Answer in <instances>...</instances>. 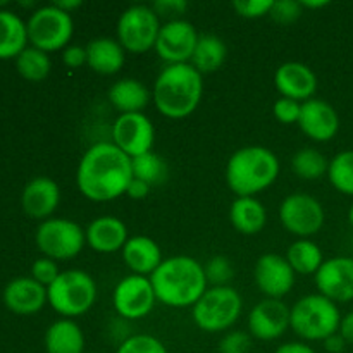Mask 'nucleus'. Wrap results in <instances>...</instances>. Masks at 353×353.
<instances>
[{"mask_svg":"<svg viewBox=\"0 0 353 353\" xmlns=\"http://www.w3.org/2000/svg\"><path fill=\"white\" fill-rule=\"evenodd\" d=\"M133 179L131 157L112 141H99L83 154L76 171V183L83 195L93 202H110L126 195Z\"/></svg>","mask_w":353,"mask_h":353,"instance_id":"1","label":"nucleus"},{"mask_svg":"<svg viewBox=\"0 0 353 353\" xmlns=\"http://www.w3.org/2000/svg\"><path fill=\"white\" fill-rule=\"evenodd\" d=\"M157 302L172 309L193 307L207 292L205 268L188 255H174L162 261L150 276Z\"/></svg>","mask_w":353,"mask_h":353,"instance_id":"2","label":"nucleus"},{"mask_svg":"<svg viewBox=\"0 0 353 353\" xmlns=\"http://www.w3.org/2000/svg\"><path fill=\"white\" fill-rule=\"evenodd\" d=\"M202 93V74L192 64H168L155 79L152 99L162 116L185 119L195 112Z\"/></svg>","mask_w":353,"mask_h":353,"instance_id":"3","label":"nucleus"},{"mask_svg":"<svg viewBox=\"0 0 353 353\" xmlns=\"http://www.w3.org/2000/svg\"><path fill=\"white\" fill-rule=\"evenodd\" d=\"M279 161L272 150L259 145L240 148L226 165V183L238 196H254L278 179Z\"/></svg>","mask_w":353,"mask_h":353,"instance_id":"4","label":"nucleus"},{"mask_svg":"<svg viewBox=\"0 0 353 353\" xmlns=\"http://www.w3.org/2000/svg\"><path fill=\"white\" fill-rule=\"evenodd\" d=\"M341 312L321 293L305 295L290 309V327L305 341H324L340 331Z\"/></svg>","mask_w":353,"mask_h":353,"instance_id":"5","label":"nucleus"},{"mask_svg":"<svg viewBox=\"0 0 353 353\" xmlns=\"http://www.w3.org/2000/svg\"><path fill=\"white\" fill-rule=\"evenodd\" d=\"M48 303L64 317H78L88 312L97 300L95 279L81 269L61 272L47 288Z\"/></svg>","mask_w":353,"mask_h":353,"instance_id":"6","label":"nucleus"},{"mask_svg":"<svg viewBox=\"0 0 353 353\" xmlns=\"http://www.w3.org/2000/svg\"><path fill=\"white\" fill-rule=\"evenodd\" d=\"M243 300L234 288L228 286H212L200 296L199 302L192 307V317L196 327L205 333L226 331L240 319Z\"/></svg>","mask_w":353,"mask_h":353,"instance_id":"7","label":"nucleus"},{"mask_svg":"<svg viewBox=\"0 0 353 353\" xmlns=\"http://www.w3.org/2000/svg\"><path fill=\"white\" fill-rule=\"evenodd\" d=\"M26 28L30 43L48 54L68 47L74 31V23L71 14L52 3L34 10L28 19Z\"/></svg>","mask_w":353,"mask_h":353,"instance_id":"8","label":"nucleus"},{"mask_svg":"<svg viewBox=\"0 0 353 353\" xmlns=\"http://www.w3.org/2000/svg\"><path fill=\"white\" fill-rule=\"evenodd\" d=\"M162 24L152 6H131L117 21V41L131 54H145L155 48Z\"/></svg>","mask_w":353,"mask_h":353,"instance_id":"9","label":"nucleus"},{"mask_svg":"<svg viewBox=\"0 0 353 353\" xmlns=\"http://www.w3.org/2000/svg\"><path fill=\"white\" fill-rule=\"evenodd\" d=\"M86 233L78 223L69 219H47L38 226L37 245L45 257L52 261H68L81 254Z\"/></svg>","mask_w":353,"mask_h":353,"instance_id":"10","label":"nucleus"},{"mask_svg":"<svg viewBox=\"0 0 353 353\" xmlns=\"http://www.w3.org/2000/svg\"><path fill=\"white\" fill-rule=\"evenodd\" d=\"M324 217L319 200L307 193H292L279 205V221L286 231L300 240L316 234L323 228Z\"/></svg>","mask_w":353,"mask_h":353,"instance_id":"11","label":"nucleus"},{"mask_svg":"<svg viewBox=\"0 0 353 353\" xmlns=\"http://www.w3.org/2000/svg\"><path fill=\"white\" fill-rule=\"evenodd\" d=\"M112 302L119 317L133 321L147 317L154 310L157 296H155L150 278L131 274L117 283L116 290H114Z\"/></svg>","mask_w":353,"mask_h":353,"instance_id":"12","label":"nucleus"},{"mask_svg":"<svg viewBox=\"0 0 353 353\" xmlns=\"http://www.w3.org/2000/svg\"><path fill=\"white\" fill-rule=\"evenodd\" d=\"M155 130L152 121L143 112L119 114L112 124V143L134 159L152 152Z\"/></svg>","mask_w":353,"mask_h":353,"instance_id":"13","label":"nucleus"},{"mask_svg":"<svg viewBox=\"0 0 353 353\" xmlns=\"http://www.w3.org/2000/svg\"><path fill=\"white\" fill-rule=\"evenodd\" d=\"M199 37L190 21H168L159 31L155 52L168 64H190Z\"/></svg>","mask_w":353,"mask_h":353,"instance_id":"14","label":"nucleus"},{"mask_svg":"<svg viewBox=\"0 0 353 353\" xmlns=\"http://www.w3.org/2000/svg\"><path fill=\"white\" fill-rule=\"evenodd\" d=\"M316 286L321 295L334 303L353 300V257H333L324 261L316 272Z\"/></svg>","mask_w":353,"mask_h":353,"instance_id":"15","label":"nucleus"},{"mask_svg":"<svg viewBox=\"0 0 353 353\" xmlns=\"http://www.w3.org/2000/svg\"><path fill=\"white\" fill-rule=\"evenodd\" d=\"M290 327V309L283 300L265 299L259 302L248 316L250 336L261 341L281 338Z\"/></svg>","mask_w":353,"mask_h":353,"instance_id":"16","label":"nucleus"},{"mask_svg":"<svg viewBox=\"0 0 353 353\" xmlns=\"http://www.w3.org/2000/svg\"><path fill=\"white\" fill-rule=\"evenodd\" d=\"M255 283L257 288L268 299H278L288 295L295 285V271L286 257L278 254H265L255 264Z\"/></svg>","mask_w":353,"mask_h":353,"instance_id":"17","label":"nucleus"},{"mask_svg":"<svg viewBox=\"0 0 353 353\" xmlns=\"http://www.w3.org/2000/svg\"><path fill=\"white\" fill-rule=\"evenodd\" d=\"M296 124L310 140L323 143L336 137L340 130V116L331 103L321 99H310L302 103Z\"/></svg>","mask_w":353,"mask_h":353,"instance_id":"18","label":"nucleus"},{"mask_svg":"<svg viewBox=\"0 0 353 353\" xmlns=\"http://www.w3.org/2000/svg\"><path fill=\"white\" fill-rule=\"evenodd\" d=\"M274 85L285 99L303 103L317 92V76L303 62H285L276 69Z\"/></svg>","mask_w":353,"mask_h":353,"instance_id":"19","label":"nucleus"},{"mask_svg":"<svg viewBox=\"0 0 353 353\" xmlns=\"http://www.w3.org/2000/svg\"><path fill=\"white\" fill-rule=\"evenodd\" d=\"M48 302L47 288L33 278H16L3 290V303L19 316H31L43 309Z\"/></svg>","mask_w":353,"mask_h":353,"instance_id":"20","label":"nucleus"},{"mask_svg":"<svg viewBox=\"0 0 353 353\" xmlns=\"http://www.w3.org/2000/svg\"><path fill=\"white\" fill-rule=\"evenodd\" d=\"M61 202V190L54 179L47 176H38L33 178L23 190L21 203L28 216L34 219H47Z\"/></svg>","mask_w":353,"mask_h":353,"instance_id":"21","label":"nucleus"},{"mask_svg":"<svg viewBox=\"0 0 353 353\" xmlns=\"http://www.w3.org/2000/svg\"><path fill=\"white\" fill-rule=\"evenodd\" d=\"M86 243L99 254H114L123 250L128 238V228L119 217H97L86 228Z\"/></svg>","mask_w":353,"mask_h":353,"instance_id":"22","label":"nucleus"},{"mask_svg":"<svg viewBox=\"0 0 353 353\" xmlns=\"http://www.w3.org/2000/svg\"><path fill=\"white\" fill-rule=\"evenodd\" d=\"M123 261L138 276H152L162 264V250L152 238L137 234L126 241L123 248Z\"/></svg>","mask_w":353,"mask_h":353,"instance_id":"23","label":"nucleus"},{"mask_svg":"<svg viewBox=\"0 0 353 353\" xmlns=\"http://www.w3.org/2000/svg\"><path fill=\"white\" fill-rule=\"evenodd\" d=\"M124 48L117 40L109 37L95 38L86 45V64L99 74H116L124 65Z\"/></svg>","mask_w":353,"mask_h":353,"instance_id":"24","label":"nucleus"},{"mask_svg":"<svg viewBox=\"0 0 353 353\" xmlns=\"http://www.w3.org/2000/svg\"><path fill=\"white\" fill-rule=\"evenodd\" d=\"M230 221L236 231L247 236L261 233L268 223V212L255 196H238L230 209Z\"/></svg>","mask_w":353,"mask_h":353,"instance_id":"25","label":"nucleus"},{"mask_svg":"<svg viewBox=\"0 0 353 353\" xmlns=\"http://www.w3.org/2000/svg\"><path fill=\"white\" fill-rule=\"evenodd\" d=\"M109 100L119 114H137L148 105L150 92L138 79L124 78L110 86Z\"/></svg>","mask_w":353,"mask_h":353,"instance_id":"26","label":"nucleus"},{"mask_svg":"<svg viewBox=\"0 0 353 353\" xmlns=\"http://www.w3.org/2000/svg\"><path fill=\"white\" fill-rule=\"evenodd\" d=\"M47 353H85V334L71 319L55 321L45 333Z\"/></svg>","mask_w":353,"mask_h":353,"instance_id":"27","label":"nucleus"},{"mask_svg":"<svg viewBox=\"0 0 353 353\" xmlns=\"http://www.w3.org/2000/svg\"><path fill=\"white\" fill-rule=\"evenodd\" d=\"M28 41L26 23L12 10L0 9V59H17Z\"/></svg>","mask_w":353,"mask_h":353,"instance_id":"28","label":"nucleus"},{"mask_svg":"<svg viewBox=\"0 0 353 353\" xmlns=\"http://www.w3.org/2000/svg\"><path fill=\"white\" fill-rule=\"evenodd\" d=\"M226 55L228 47L219 37H216V34H200L190 64L200 74H210V72H216L224 64Z\"/></svg>","mask_w":353,"mask_h":353,"instance_id":"29","label":"nucleus"},{"mask_svg":"<svg viewBox=\"0 0 353 353\" xmlns=\"http://www.w3.org/2000/svg\"><path fill=\"white\" fill-rule=\"evenodd\" d=\"M286 261L290 262L295 274L309 276L316 274L319 268L323 265V252H321L319 245L314 243L312 240L305 238V240H296L295 243L290 245L288 254H286Z\"/></svg>","mask_w":353,"mask_h":353,"instance_id":"30","label":"nucleus"},{"mask_svg":"<svg viewBox=\"0 0 353 353\" xmlns=\"http://www.w3.org/2000/svg\"><path fill=\"white\" fill-rule=\"evenodd\" d=\"M16 68L19 74L28 81H41L52 69V61L47 52L34 47H26L16 59Z\"/></svg>","mask_w":353,"mask_h":353,"instance_id":"31","label":"nucleus"},{"mask_svg":"<svg viewBox=\"0 0 353 353\" xmlns=\"http://www.w3.org/2000/svg\"><path fill=\"white\" fill-rule=\"evenodd\" d=\"M292 169L299 178L314 181V179H321L324 174H327L330 162L316 148H302L293 155Z\"/></svg>","mask_w":353,"mask_h":353,"instance_id":"32","label":"nucleus"},{"mask_svg":"<svg viewBox=\"0 0 353 353\" xmlns=\"http://www.w3.org/2000/svg\"><path fill=\"white\" fill-rule=\"evenodd\" d=\"M131 165H133V178L141 179L150 186L162 185L168 179V164L154 152L131 159Z\"/></svg>","mask_w":353,"mask_h":353,"instance_id":"33","label":"nucleus"},{"mask_svg":"<svg viewBox=\"0 0 353 353\" xmlns=\"http://www.w3.org/2000/svg\"><path fill=\"white\" fill-rule=\"evenodd\" d=\"M327 178L343 195L353 196V150H343L330 162Z\"/></svg>","mask_w":353,"mask_h":353,"instance_id":"34","label":"nucleus"},{"mask_svg":"<svg viewBox=\"0 0 353 353\" xmlns=\"http://www.w3.org/2000/svg\"><path fill=\"white\" fill-rule=\"evenodd\" d=\"M116 353H168V348L159 338L150 334H131L119 343Z\"/></svg>","mask_w":353,"mask_h":353,"instance_id":"35","label":"nucleus"},{"mask_svg":"<svg viewBox=\"0 0 353 353\" xmlns=\"http://www.w3.org/2000/svg\"><path fill=\"white\" fill-rule=\"evenodd\" d=\"M207 281L212 283L214 286H228V283L233 279L234 271L230 259L224 255H216L205 264Z\"/></svg>","mask_w":353,"mask_h":353,"instance_id":"36","label":"nucleus"},{"mask_svg":"<svg viewBox=\"0 0 353 353\" xmlns=\"http://www.w3.org/2000/svg\"><path fill=\"white\" fill-rule=\"evenodd\" d=\"M269 16L281 24H292L302 16V3L296 0H276Z\"/></svg>","mask_w":353,"mask_h":353,"instance_id":"37","label":"nucleus"},{"mask_svg":"<svg viewBox=\"0 0 353 353\" xmlns=\"http://www.w3.org/2000/svg\"><path fill=\"white\" fill-rule=\"evenodd\" d=\"M252 336L245 331H230L219 343V353H250Z\"/></svg>","mask_w":353,"mask_h":353,"instance_id":"38","label":"nucleus"},{"mask_svg":"<svg viewBox=\"0 0 353 353\" xmlns=\"http://www.w3.org/2000/svg\"><path fill=\"white\" fill-rule=\"evenodd\" d=\"M274 0H234L233 9L247 19H257V17L268 16L272 9Z\"/></svg>","mask_w":353,"mask_h":353,"instance_id":"39","label":"nucleus"},{"mask_svg":"<svg viewBox=\"0 0 353 353\" xmlns=\"http://www.w3.org/2000/svg\"><path fill=\"white\" fill-rule=\"evenodd\" d=\"M59 274H61V272H59L55 261H52V259L48 257L38 259V261H34L33 265H31V278H33L34 281L40 283V285H43L45 288H48V286L57 279Z\"/></svg>","mask_w":353,"mask_h":353,"instance_id":"40","label":"nucleus"},{"mask_svg":"<svg viewBox=\"0 0 353 353\" xmlns=\"http://www.w3.org/2000/svg\"><path fill=\"white\" fill-rule=\"evenodd\" d=\"M274 116L279 123L283 124H293V123H299L300 119V110H302V103L296 102V100L292 99H278L274 102Z\"/></svg>","mask_w":353,"mask_h":353,"instance_id":"41","label":"nucleus"},{"mask_svg":"<svg viewBox=\"0 0 353 353\" xmlns=\"http://www.w3.org/2000/svg\"><path fill=\"white\" fill-rule=\"evenodd\" d=\"M152 9L155 10L159 19H161V17H165V19L169 21H176L179 19V16H183V14L186 12L188 3H186L185 0H159V2H155L154 6H152Z\"/></svg>","mask_w":353,"mask_h":353,"instance_id":"42","label":"nucleus"},{"mask_svg":"<svg viewBox=\"0 0 353 353\" xmlns=\"http://www.w3.org/2000/svg\"><path fill=\"white\" fill-rule=\"evenodd\" d=\"M86 61H88V57H86V47L68 45L64 48V52H62V62L71 69L81 68L83 64H86Z\"/></svg>","mask_w":353,"mask_h":353,"instance_id":"43","label":"nucleus"},{"mask_svg":"<svg viewBox=\"0 0 353 353\" xmlns=\"http://www.w3.org/2000/svg\"><path fill=\"white\" fill-rule=\"evenodd\" d=\"M150 188H152V186L147 185L145 181L133 178V179H131L130 186H128L126 195L130 196V199H133V200H141V199H145L148 193H150Z\"/></svg>","mask_w":353,"mask_h":353,"instance_id":"44","label":"nucleus"},{"mask_svg":"<svg viewBox=\"0 0 353 353\" xmlns=\"http://www.w3.org/2000/svg\"><path fill=\"white\" fill-rule=\"evenodd\" d=\"M274 353H316V350L310 345L302 343V341H290V343L276 348Z\"/></svg>","mask_w":353,"mask_h":353,"instance_id":"45","label":"nucleus"},{"mask_svg":"<svg viewBox=\"0 0 353 353\" xmlns=\"http://www.w3.org/2000/svg\"><path fill=\"white\" fill-rule=\"evenodd\" d=\"M338 333L343 336V340L347 341V345H353V310L348 312L347 316L341 317L340 331Z\"/></svg>","mask_w":353,"mask_h":353,"instance_id":"46","label":"nucleus"},{"mask_svg":"<svg viewBox=\"0 0 353 353\" xmlns=\"http://www.w3.org/2000/svg\"><path fill=\"white\" fill-rule=\"evenodd\" d=\"M323 343H324V348H326V352H330V353H341L345 350V347H347V341L343 340V336H341L340 333L326 338Z\"/></svg>","mask_w":353,"mask_h":353,"instance_id":"47","label":"nucleus"},{"mask_svg":"<svg viewBox=\"0 0 353 353\" xmlns=\"http://www.w3.org/2000/svg\"><path fill=\"white\" fill-rule=\"evenodd\" d=\"M55 6L64 10V12L71 14V10L78 9L81 6V0H64V2H55Z\"/></svg>","mask_w":353,"mask_h":353,"instance_id":"48","label":"nucleus"},{"mask_svg":"<svg viewBox=\"0 0 353 353\" xmlns=\"http://www.w3.org/2000/svg\"><path fill=\"white\" fill-rule=\"evenodd\" d=\"M300 3H302V9L303 7H307V9H323V7L330 6V2H326V0H321V2H307V0H303Z\"/></svg>","mask_w":353,"mask_h":353,"instance_id":"49","label":"nucleus"},{"mask_svg":"<svg viewBox=\"0 0 353 353\" xmlns=\"http://www.w3.org/2000/svg\"><path fill=\"white\" fill-rule=\"evenodd\" d=\"M348 221H350V224L353 226V203H352L350 210H348Z\"/></svg>","mask_w":353,"mask_h":353,"instance_id":"50","label":"nucleus"}]
</instances>
